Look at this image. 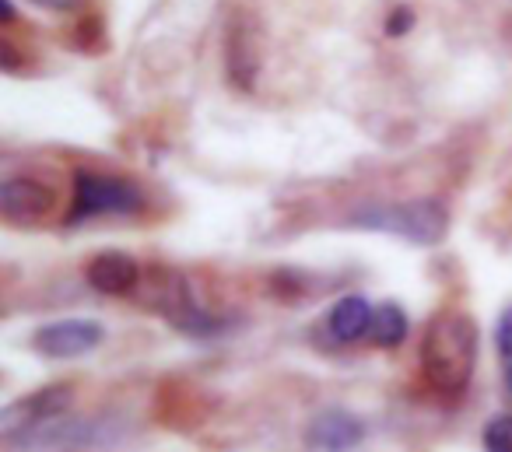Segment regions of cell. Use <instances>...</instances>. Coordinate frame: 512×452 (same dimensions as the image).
<instances>
[{
  "label": "cell",
  "instance_id": "52a82bcc",
  "mask_svg": "<svg viewBox=\"0 0 512 452\" xmlns=\"http://www.w3.org/2000/svg\"><path fill=\"white\" fill-rule=\"evenodd\" d=\"M53 204H57V193L32 176H11L0 186V211L15 225L46 218L53 211Z\"/></svg>",
  "mask_w": 512,
  "mask_h": 452
},
{
  "label": "cell",
  "instance_id": "9c48e42d",
  "mask_svg": "<svg viewBox=\"0 0 512 452\" xmlns=\"http://www.w3.org/2000/svg\"><path fill=\"white\" fill-rule=\"evenodd\" d=\"M88 284L102 295H127L141 281V267L127 253H99L88 263Z\"/></svg>",
  "mask_w": 512,
  "mask_h": 452
},
{
  "label": "cell",
  "instance_id": "30bf717a",
  "mask_svg": "<svg viewBox=\"0 0 512 452\" xmlns=\"http://www.w3.org/2000/svg\"><path fill=\"white\" fill-rule=\"evenodd\" d=\"M372 302L365 295H344L337 298V305L327 316V330L337 344H355V340L369 337L372 326Z\"/></svg>",
  "mask_w": 512,
  "mask_h": 452
},
{
  "label": "cell",
  "instance_id": "9a60e30c",
  "mask_svg": "<svg viewBox=\"0 0 512 452\" xmlns=\"http://www.w3.org/2000/svg\"><path fill=\"white\" fill-rule=\"evenodd\" d=\"M414 22V11L411 8H397L390 18H386V36H404Z\"/></svg>",
  "mask_w": 512,
  "mask_h": 452
},
{
  "label": "cell",
  "instance_id": "5bb4252c",
  "mask_svg": "<svg viewBox=\"0 0 512 452\" xmlns=\"http://www.w3.org/2000/svg\"><path fill=\"white\" fill-rule=\"evenodd\" d=\"M495 347L502 358L512 361V305L498 316V330H495Z\"/></svg>",
  "mask_w": 512,
  "mask_h": 452
},
{
  "label": "cell",
  "instance_id": "7a4b0ae2",
  "mask_svg": "<svg viewBox=\"0 0 512 452\" xmlns=\"http://www.w3.org/2000/svg\"><path fill=\"white\" fill-rule=\"evenodd\" d=\"M358 225L393 232V235H400V239L414 242V246H435V242H442V235H446L449 214L439 200L425 197V200H407V204L365 211V214H358Z\"/></svg>",
  "mask_w": 512,
  "mask_h": 452
},
{
  "label": "cell",
  "instance_id": "4fadbf2b",
  "mask_svg": "<svg viewBox=\"0 0 512 452\" xmlns=\"http://www.w3.org/2000/svg\"><path fill=\"white\" fill-rule=\"evenodd\" d=\"M484 452H512V414H498L484 424Z\"/></svg>",
  "mask_w": 512,
  "mask_h": 452
},
{
  "label": "cell",
  "instance_id": "5b68a950",
  "mask_svg": "<svg viewBox=\"0 0 512 452\" xmlns=\"http://www.w3.org/2000/svg\"><path fill=\"white\" fill-rule=\"evenodd\" d=\"M71 403H74V389L67 386V382L43 386L32 396H22V400H15V403L4 407V414H0V431H4L8 442H15V438L29 435V431L39 428V424L64 417L67 410H71Z\"/></svg>",
  "mask_w": 512,
  "mask_h": 452
},
{
  "label": "cell",
  "instance_id": "7c38bea8",
  "mask_svg": "<svg viewBox=\"0 0 512 452\" xmlns=\"http://www.w3.org/2000/svg\"><path fill=\"white\" fill-rule=\"evenodd\" d=\"M407 330H411V323H407V312L400 309V305L386 302L379 305L376 312H372V326H369V340L376 347H400L407 337Z\"/></svg>",
  "mask_w": 512,
  "mask_h": 452
},
{
  "label": "cell",
  "instance_id": "8fae6325",
  "mask_svg": "<svg viewBox=\"0 0 512 452\" xmlns=\"http://www.w3.org/2000/svg\"><path fill=\"white\" fill-rule=\"evenodd\" d=\"M225 46H228L225 60H228V74H232V81L239 88H253L256 74H260V53H256L253 29H249L246 22H232Z\"/></svg>",
  "mask_w": 512,
  "mask_h": 452
},
{
  "label": "cell",
  "instance_id": "3957f363",
  "mask_svg": "<svg viewBox=\"0 0 512 452\" xmlns=\"http://www.w3.org/2000/svg\"><path fill=\"white\" fill-rule=\"evenodd\" d=\"M141 207V190L123 179L113 176H95V172H78L74 179V204L67 221L78 225V221H88L95 214H130Z\"/></svg>",
  "mask_w": 512,
  "mask_h": 452
},
{
  "label": "cell",
  "instance_id": "277c9868",
  "mask_svg": "<svg viewBox=\"0 0 512 452\" xmlns=\"http://www.w3.org/2000/svg\"><path fill=\"white\" fill-rule=\"evenodd\" d=\"M113 431L102 421H81V417H57V421H46L39 428H32L29 435L15 438L11 449L15 452H81L92 449L99 442H109Z\"/></svg>",
  "mask_w": 512,
  "mask_h": 452
},
{
  "label": "cell",
  "instance_id": "2e32d148",
  "mask_svg": "<svg viewBox=\"0 0 512 452\" xmlns=\"http://www.w3.org/2000/svg\"><path fill=\"white\" fill-rule=\"evenodd\" d=\"M0 8H4V25L15 22V4H11V0H0Z\"/></svg>",
  "mask_w": 512,
  "mask_h": 452
},
{
  "label": "cell",
  "instance_id": "ba28073f",
  "mask_svg": "<svg viewBox=\"0 0 512 452\" xmlns=\"http://www.w3.org/2000/svg\"><path fill=\"white\" fill-rule=\"evenodd\" d=\"M306 438L320 452H351L365 438V424L348 410H323L309 421Z\"/></svg>",
  "mask_w": 512,
  "mask_h": 452
},
{
  "label": "cell",
  "instance_id": "e0dca14e",
  "mask_svg": "<svg viewBox=\"0 0 512 452\" xmlns=\"http://www.w3.org/2000/svg\"><path fill=\"white\" fill-rule=\"evenodd\" d=\"M505 382H509V393H512V361H509V368H505Z\"/></svg>",
  "mask_w": 512,
  "mask_h": 452
},
{
  "label": "cell",
  "instance_id": "8992f818",
  "mask_svg": "<svg viewBox=\"0 0 512 452\" xmlns=\"http://www.w3.org/2000/svg\"><path fill=\"white\" fill-rule=\"evenodd\" d=\"M102 337H106V330L95 319H57V323L39 326L32 347L43 358H81V354L95 351Z\"/></svg>",
  "mask_w": 512,
  "mask_h": 452
},
{
  "label": "cell",
  "instance_id": "6da1fadb",
  "mask_svg": "<svg viewBox=\"0 0 512 452\" xmlns=\"http://www.w3.org/2000/svg\"><path fill=\"white\" fill-rule=\"evenodd\" d=\"M477 365V323L460 309H442L428 319L421 337V372L428 386L446 396H460L470 386Z\"/></svg>",
  "mask_w": 512,
  "mask_h": 452
}]
</instances>
